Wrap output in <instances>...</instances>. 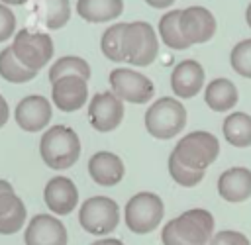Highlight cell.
Listing matches in <instances>:
<instances>
[{
	"label": "cell",
	"mask_w": 251,
	"mask_h": 245,
	"mask_svg": "<svg viewBox=\"0 0 251 245\" xmlns=\"http://www.w3.org/2000/svg\"><path fill=\"white\" fill-rule=\"evenodd\" d=\"M214 233V216L208 210L192 208L167 221L161 229L163 245H208Z\"/></svg>",
	"instance_id": "6da1fadb"
},
{
	"label": "cell",
	"mask_w": 251,
	"mask_h": 245,
	"mask_svg": "<svg viewBox=\"0 0 251 245\" xmlns=\"http://www.w3.org/2000/svg\"><path fill=\"white\" fill-rule=\"evenodd\" d=\"M39 153L49 169L63 171L73 167L80 157V139L69 125H53L41 135Z\"/></svg>",
	"instance_id": "7a4b0ae2"
},
{
	"label": "cell",
	"mask_w": 251,
	"mask_h": 245,
	"mask_svg": "<svg viewBox=\"0 0 251 245\" xmlns=\"http://www.w3.org/2000/svg\"><path fill=\"white\" fill-rule=\"evenodd\" d=\"M186 125V108L175 98H159L145 112V129L157 139H171Z\"/></svg>",
	"instance_id": "3957f363"
},
{
	"label": "cell",
	"mask_w": 251,
	"mask_h": 245,
	"mask_svg": "<svg viewBox=\"0 0 251 245\" xmlns=\"http://www.w3.org/2000/svg\"><path fill=\"white\" fill-rule=\"evenodd\" d=\"M220 153V143L216 135L208 131H190L175 145L173 153L184 167L192 171H206Z\"/></svg>",
	"instance_id": "277c9868"
},
{
	"label": "cell",
	"mask_w": 251,
	"mask_h": 245,
	"mask_svg": "<svg viewBox=\"0 0 251 245\" xmlns=\"http://www.w3.org/2000/svg\"><path fill=\"white\" fill-rule=\"evenodd\" d=\"M163 214H165L163 200L153 192L133 194L124 208L126 225L129 227V231H133L137 235H145V233L155 231L161 225Z\"/></svg>",
	"instance_id": "5b68a950"
},
{
	"label": "cell",
	"mask_w": 251,
	"mask_h": 245,
	"mask_svg": "<svg viewBox=\"0 0 251 245\" xmlns=\"http://www.w3.org/2000/svg\"><path fill=\"white\" fill-rule=\"evenodd\" d=\"M78 221L82 229L90 235H108L120 223L118 202L108 196H92L82 202L78 210Z\"/></svg>",
	"instance_id": "8992f818"
},
{
	"label": "cell",
	"mask_w": 251,
	"mask_h": 245,
	"mask_svg": "<svg viewBox=\"0 0 251 245\" xmlns=\"http://www.w3.org/2000/svg\"><path fill=\"white\" fill-rule=\"evenodd\" d=\"M159 51V41L147 22H131L124 33V61L135 67L149 65Z\"/></svg>",
	"instance_id": "52a82bcc"
},
{
	"label": "cell",
	"mask_w": 251,
	"mask_h": 245,
	"mask_svg": "<svg viewBox=\"0 0 251 245\" xmlns=\"http://www.w3.org/2000/svg\"><path fill=\"white\" fill-rule=\"evenodd\" d=\"M12 51L25 67L39 71L53 57V41L47 33L31 31V29H20L14 37Z\"/></svg>",
	"instance_id": "ba28073f"
},
{
	"label": "cell",
	"mask_w": 251,
	"mask_h": 245,
	"mask_svg": "<svg viewBox=\"0 0 251 245\" xmlns=\"http://www.w3.org/2000/svg\"><path fill=\"white\" fill-rule=\"evenodd\" d=\"M110 86L122 102L126 100L131 104H145L155 94L153 82L145 74L131 69H114L110 73Z\"/></svg>",
	"instance_id": "9c48e42d"
},
{
	"label": "cell",
	"mask_w": 251,
	"mask_h": 245,
	"mask_svg": "<svg viewBox=\"0 0 251 245\" xmlns=\"http://www.w3.org/2000/svg\"><path fill=\"white\" fill-rule=\"evenodd\" d=\"M88 120L96 131H114L124 120V102L114 92H98L88 102Z\"/></svg>",
	"instance_id": "30bf717a"
},
{
	"label": "cell",
	"mask_w": 251,
	"mask_h": 245,
	"mask_svg": "<svg viewBox=\"0 0 251 245\" xmlns=\"http://www.w3.org/2000/svg\"><path fill=\"white\" fill-rule=\"evenodd\" d=\"M180 31L188 45L206 43L216 33V18L204 6H190L180 12Z\"/></svg>",
	"instance_id": "8fae6325"
},
{
	"label": "cell",
	"mask_w": 251,
	"mask_h": 245,
	"mask_svg": "<svg viewBox=\"0 0 251 245\" xmlns=\"http://www.w3.org/2000/svg\"><path fill=\"white\" fill-rule=\"evenodd\" d=\"M24 241L25 245H67V229L53 214H37L25 225Z\"/></svg>",
	"instance_id": "7c38bea8"
},
{
	"label": "cell",
	"mask_w": 251,
	"mask_h": 245,
	"mask_svg": "<svg viewBox=\"0 0 251 245\" xmlns=\"http://www.w3.org/2000/svg\"><path fill=\"white\" fill-rule=\"evenodd\" d=\"M51 98L61 112H76L88 100V84L82 76H63L53 82Z\"/></svg>",
	"instance_id": "4fadbf2b"
},
{
	"label": "cell",
	"mask_w": 251,
	"mask_h": 245,
	"mask_svg": "<svg viewBox=\"0 0 251 245\" xmlns=\"http://www.w3.org/2000/svg\"><path fill=\"white\" fill-rule=\"evenodd\" d=\"M14 118L24 131H29V133L39 131L51 120V102L39 94L25 96L24 100L18 102Z\"/></svg>",
	"instance_id": "5bb4252c"
},
{
	"label": "cell",
	"mask_w": 251,
	"mask_h": 245,
	"mask_svg": "<svg viewBox=\"0 0 251 245\" xmlns=\"http://www.w3.org/2000/svg\"><path fill=\"white\" fill-rule=\"evenodd\" d=\"M43 200L55 216H67L78 204V190L71 178L55 176L45 184Z\"/></svg>",
	"instance_id": "9a60e30c"
},
{
	"label": "cell",
	"mask_w": 251,
	"mask_h": 245,
	"mask_svg": "<svg viewBox=\"0 0 251 245\" xmlns=\"http://www.w3.org/2000/svg\"><path fill=\"white\" fill-rule=\"evenodd\" d=\"M204 84V69L198 61H180L171 74V88L178 98H192L200 92Z\"/></svg>",
	"instance_id": "2e32d148"
},
{
	"label": "cell",
	"mask_w": 251,
	"mask_h": 245,
	"mask_svg": "<svg viewBox=\"0 0 251 245\" xmlns=\"http://www.w3.org/2000/svg\"><path fill=\"white\" fill-rule=\"evenodd\" d=\"M218 194L231 204L251 198V171L245 167H231L218 178Z\"/></svg>",
	"instance_id": "e0dca14e"
},
{
	"label": "cell",
	"mask_w": 251,
	"mask_h": 245,
	"mask_svg": "<svg viewBox=\"0 0 251 245\" xmlns=\"http://www.w3.org/2000/svg\"><path fill=\"white\" fill-rule=\"evenodd\" d=\"M124 161L112 151H98L88 161V174L100 186H114L124 178Z\"/></svg>",
	"instance_id": "ac0fdd59"
},
{
	"label": "cell",
	"mask_w": 251,
	"mask_h": 245,
	"mask_svg": "<svg viewBox=\"0 0 251 245\" xmlns=\"http://www.w3.org/2000/svg\"><path fill=\"white\" fill-rule=\"evenodd\" d=\"M27 210L16 192L0 196V235L18 233L24 227Z\"/></svg>",
	"instance_id": "d6986e66"
},
{
	"label": "cell",
	"mask_w": 251,
	"mask_h": 245,
	"mask_svg": "<svg viewBox=\"0 0 251 245\" xmlns=\"http://www.w3.org/2000/svg\"><path fill=\"white\" fill-rule=\"evenodd\" d=\"M76 12L82 20L92 24L110 22L124 12V2L122 0H78Z\"/></svg>",
	"instance_id": "ffe728a7"
},
{
	"label": "cell",
	"mask_w": 251,
	"mask_h": 245,
	"mask_svg": "<svg viewBox=\"0 0 251 245\" xmlns=\"http://www.w3.org/2000/svg\"><path fill=\"white\" fill-rule=\"evenodd\" d=\"M237 88L231 80L227 78H214L204 92V100L208 104V108H212L214 112H227L237 104Z\"/></svg>",
	"instance_id": "44dd1931"
},
{
	"label": "cell",
	"mask_w": 251,
	"mask_h": 245,
	"mask_svg": "<svg viewBox=\"0 0 251 245\" xmlns=\"http://www.w3.org/2000/svg\"><path fill=\"white\" fill-rule=\"evenodd\" d=\"M222 131L227 143L233 147H249L251 145V116L245 112H233L226 116L222 123Z\"/></svg>",
	"instance_id": "7402d4cb"
},
{
	"label": "cell",
	"mask_w": 251,
	"mask_h": 245,
	"mask_svg": "<svg viewBox=\"0 0 251 245\" xmlns=\"http://www.w3.org/2000/svg\"><path fill=\"white\" fill-rule=\"evenodd\" d=\"M0 74H2L4 80L20 84V82H27V80L35 78L37 71L25 67V65L14 55L12 47H6V49L0 51Z\"/></svg>",
	"instance_id": "603a6c76"
},
{
	"label": "cell",
	"mask_w": 251,
	"mask_h": 245,
	"mask_svg": "<svg viewBox=\"0 0 251 245\" xmlns=\"http://www.w3.org/2000/svg\"><path fill=\"white\" fill-rule=\"evenodd\" d=\"M37 14L49 29H59L71 20L69 0H35Z\"/></svg>",
	"instance_id": "cb8c5ba5"
},
{
	"label": "cell",
	"mask_w": 251,
	"mask_h": 245,
	"mask_svg": "<svg viewBox=\"0 0 251 245\" xmlns=\"http://www.w3.org/2000/svg\"><path fill=\"white\" fill-rule=\"evenodd\" d=\"M180 12L182 10H171L159 20L161 39L171 49H186V47H190L188 41L182 37V31H180Z\"/></svg>",
	"instance_id": "d4e9b609"
},
{
	"label": "cell",
	"mask_w": 251,
	"mask_h": 245,
	"mask_svg": "<svg viewBox=\"0 0 251 245\" xmlns=\"http://www.w3.org/2000/svg\"><path fill=\"white\" fill-rule=\"evenodd\" d=\"M63 76H82L84 80H88L90 78V67L82 57H76V55L61 57L49 69V80L55 82Z\"/></svg>",
	"instance_id": "484cf974"
},
{
	"label": "cell",
	"mask_w": 251,
	"mask_h": 245,
	"mask_svg": "<svg viewBox=\"0 0 251 245\" xmlns=\"http://www.w3.org/2000/svg\"><path fill=\"white\" fill-rule=\"evenodd\" d=\"M127 24H114L110 25L100 39V49L110 61H124V33Z\"/></svg>",
	"instance_id": "4316f807"
},
{
	"label": "cell",
	"mask_w": 251,
	"mask_h": 245,
	"mask_svg": "<svg viewBox=\"0 0 251 245\" xmlns=\"http://www.w3.org/2000/svg\"><path fill=\"white\" fill-rule=\"evenodd\" d=\"M169 174L176 184L186 186V188H192V186L200 184L202 178H204V171H192V169L184 167L175 155L169 157Z\"/></svg>",
	"instance_id": "83f0119b"
},
{
	"label": "cell",
	"mask_w": 251,
	"mask_h": 245,
	"mask_svg": "<svg viewBox=\"0 0 251 245\" xmlns=\"http://www.w3.org/2000/svg\"><path fill=\"white\" fill-rule=\"evenodd\" d=\"M229 63L237 74L251 78V39H243L231 49Z\"/></svg>",
	"instance_id": "f1b7e54d"
},
{
	"label": "cell",
	"mask_w": 251,
	"mask_h": 245,
	"mask_svg": "<svg viewBox=\"0 0 251 245\" xmlns=\"http://www.w3.org/2000/svg\"><path fill=\"white\" fill-rule=\"evenodd\" d=\"M208 245H251V243H249L247 235H243L241 231H235V229H224V231L214 233Z\"/></svg>",
	"instance_id": "f546056e"
},
{
	"label": "cell",
	"mask_w": 251,
	"mask_h": 245,
	"mask_svg": "<svg viewBox=\"0 0 251 245\" xmlns=\"http://www.w3.org/2000/svg\"><path fill=\"white\" fill-rule=\"evenodd\" d=\"M14 29H16V16H14V12L8 6L0 4V41H6L8 37H12Z\"/></svg>",
	"instance_id": "4dcf8cb0"
},
{
	"label": "cell",
	"mask_w": 251,
	"mask_h": 245,
	"mask_svg": "<svg viewBox=\"0 0 251 245\" xmlns=\"http://www.w3.org/2000/svg\"><path fill=\"white\" fill-rule=\"evenodd\" d=\"M8 118H10V108H8V102L4 100V96L0 94V127L6 125Z\"/></svg>",
	"instance_id": "1f68e13d"
},
{
	"label": "cell",
	"mask_w": 251,
	"mask_h": 245,
	"mask_svg": "<svg viewBox=\"0 0 251 245\" xmlns=\"http://www.w3.org/2000/svg\"><path fill=\"white\" fill-rule=\"evenodd\" d=\"M145 2L153 8H167V6H173L175 0H145Z\"/></svg>",
	"instance_id": "d6a6232c"
},
{
	"label": "cell",
	"mask_w": 251,
	"mask_h": 245,
	"mask_svg": "<svg viewBox=\"0 0 251 245\" xmlns=\"http://www.w3.org/2000/svg\"><path fill=\"white\" fill-rule=\"evenodd\" d=\"M90 245H124V243L120 239H116V237H106V239H98V241H94Z\"/></svg>",
	"instance_id": "836d02e7"
},
{
	"label": "cell",
	"mask_w": 251,
	"mask_h": 245,
	"mask_svg": "<svg viewBox=\"0 0 251 245\" xmlns=\"http://www.w3.org/2000/svg\"><path fill=\"white\" fill-rule=\"evenodd\" d=\"M8 192H14V186H12L8 180H2V178H0V196H2V194H8Z\"/></svg>",
	"instance_id": "e575fe53"
},
{
	"label": "cell",
	"mask_w": 251,
	"mask_h": 245,
	"mask_svg": "<svg viewBox=\"0 0 251 245\" xmlns=\"http://www.w3.org/2000/svg\"><path fill=\"white\" fill-rule=\"evenodd\" d=\"M4 4H8V6H18V4H24V2H27V0H2Z\"/></svg>",
	"instance_id": "d590c367"
},
{
	"label": "cell",
	"mask_w": 251,
	"mask_h": 245,
	"mask_svg": "<svg viewBox=\"0 0 251 245\" xmlns=\"http://www.w3.org/2000/svg\"><path fill=\"white\" fill-rule=\"evenodd\" d=\"M245 18H247V24H249V27H251V4L247 6V12H245Z\"/></svg>",
	"instance_id": "8d00e7d4"
}]
</instances>
